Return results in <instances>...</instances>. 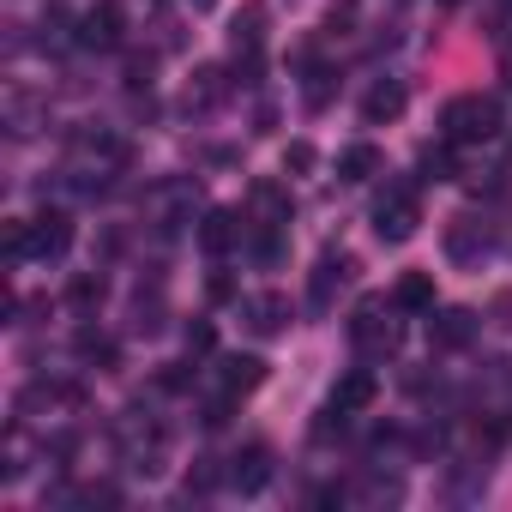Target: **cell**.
<instances>
[{"label":"cell","mask_w":512,"mask_h":512,"mask_svg":"<svg viewBox=\"0 0 512 512\" xmlns=\"http://www.w3.org/2000/svg\"><path fill=\"white\" fill-rule=\"evenodd\" d=\"M506 163H512V133H506Z\"/></svg>","instance_id":"obj_33"},{"label":"cell","mask_w":512,"mask_h":512,"mask_svg":"<svg viewBox=\"0 0 512 512\" xmlns=\"http://www.w3.org/2000/svg\"><path fill=\"white\" fill-rule=\"evenodd\" d=\"M43 127H49V97L13 85V91H7V133H13V139H31V133H43Z\"/></svg>","instance_id":"obj_9"},{"label":"cell","mask_w":512,"mask_h":512,"mask_svg":"<svg viewBox=\"0 0 512 512\" xmlns=\"http://www.w3.org/2000/svg\"><path fill=\"white\" fill-rule=\"evenodd\" d=\"M500 85H506V91H512V49H506V55H500Z\"/></svg>","instance_id":"obj_32"},{"label":"cell","mask_w":512,"mask_h":512,"mask_svg":"<svg viewBox=\"0 0 512 512\" xmlns=\"http://www.w3.org/2000/svg\"><path fill=\"white\" fill-rule=\"evenodd\" d=\"M223 482H229L235 494H260V488L272 482V446H260V440L241 446V452L223 464Z\"/></svg>","instance_id":"obj_5"},{"label":"cell","mask_w":512,"mask_h":512,"mask_svg":"<svg viewBox=\"0 0 512 512\" xmlns=\"http://www.w3.org/2000/svg\"><path fill=\"white\" fill-rule=\"evenodd\" d=\"M67 247H73V217L67 211L31 217V260H67Z\"/></svg>","instance_id":"obj_8"},{"label":"cell","mask_w":512,"mask_h":512,"mask_svg":"<svg viewBox=\"0 0 512 512\" xmlns=\"http://www.w3.org/2000/svg\"><path fill=\"white\" fill-rule=\"evenodd\" d=\"M103 290H109V284H103V272H79V278L67 284V302H73V308H97V302H103Z\"/></svg>","instance_id":"obj_25"},{"label":"cell","mask_w":512,"mask_h":512,"mask_svg":"<svg viewBox=\"0 0 512 512\" xmlns=\"http://www.w3.org/2000/svg\"><path fill=\"white\" fill-rule=\"evenodd\" d=\"M404 103H410V91H404L398 79H380V85L362 97V121H368V127H386V121L404 115Z\"/></svg>","instance_id":"obj_17"},{"label":"cell","mask_w":512,"mask_h":512,"mask_svg":"<svg viewBox=\"0 0 512 512\" xmlns=\"http://www.w3.org/2000/svg\"><path fill=\"white\" fill-rule=\"evenodd\" d=\"M235 241H241V217H235L229 205H211V211L199 217V247L211 253V260H223Z\"/></svg>","instance_id":"obj_13"},{"label":"cell","mask_w":512,"mask_h":512,"mask_svg":"<svg viewBox=\"0 0 512 512\" xmlns=\"http://www.w3.org/2000/svg\"><path fill=\"white\" fill-rule=\"evenodd\" d=\"M356 494H362V500H374V506H380V500H404V482H398V476H380V470H368V476H362V488H356Z\"/></svg>","instance_id":"obj_26"},{"label":"cell","mask_w":512,"mask_h":512,"mask_svg":"<svg viewBox=\"0 0 512 512\" xmlns=\"http://www.w3.org/2000/svg\"><path fill=\"white\" fill-rule=\"evenodd\" d=\"M332 91H338V73H332V67H314L302 97H308V109H326V103H332Z\"/></svg>","instance_id":"obj_27"},{"label":"cell","mask_w":512,"mask_h":512,"mask_svg":"<svg viewBox=\"0 0 512 512\" xmlns=\"http://www.w3.org/2000/svg\"><path fill=\"white\" fill-rule=\"evenodd\" d=\"M211 344H217L211 320H193V326H187V356H211Z\"/></svg>","instance_id":"obj_30"},{"label":"cell","mask_w":512,"mask_h":512,"mask_svg":"<svg viewBox=\"0 0 512 512\" xmlns=\"http://www.w3.org/2000/svg\"><path fill=\"white\" fill-rule=\"evenodd\" d=\"M73 350H79V362H91V368H115V362H121L115 338H103V332H79Z\"/></svg>","instance_id":"obj_23"},{"label":"cell","mask_w":512,"mask_h":512,"mask_svg":"<svg viewBox=\"0 0 512 512\" xmlns=\"http://www.w3.org/2000/svg\"><path fill=\"white\" fill-rule=\"evenodd\" d=\"M506 127V109L494 103V97H452L446 109H440V133L452 139V145H482V139H494Z\"/></svg>","instance_id":"obj_2"},{"label":"cell","mask_w":512,"mask_h":512,"mask_svg":"<svg viewBox=\"0 0 512 512\" xmlns=\"http://www.w3.org/2000/svg\"><path fill=\"white\" fill-rule=\"evenodd\" d=\"M127 332H133V338H157V332H163V296H151V302L133 296V308H127Z\"/></svg>","instance_id":"obj_22"},{"label":"cell","mask_w":512,"mask_h":512,"mask_svg":"<svg viewBox=\"0 0 512 512\" xmlns=\"http://www.w3.org/2000/svg\"><path fill=\"white\" fill-rule=\"evenodd\" d=\"M314 163H320V157H314V145H308V139H296V145L284 151V169H296V175H308Z\"/></svg>","instance_id":"obj_31"},{"label":"cell","mask_w":512,"mask_h":512,"mask_svg":"<svg viewBox=\"0 0 512 512\" xmlns=\"http://www.w3.org/2000/svg\"><path fill=\"white\" fill-rule=\"evenodd\" d=\"M7 260H31V223H7Z\"/></svg>","instance_id":"obj_29"},{"label":"cell","mask_w":512,"mask_h":512,"mask_svg":"<svg viewBox=\"0 0 512 512\" xmlns=\"http://www.w3.org/2000/svg\"><path fill=\"white\" fill-rule=\"evenodd\" d=\"M446 7H452V0H446Z\"/></svg>","instance_id":"obj_34"},{"label":"cell","mask_w":512,"mask_h":512,"mask_svg":"<svg viewBox=\"0 0 512 512\" xmlns=\"http://www.w3.org/2000/svg\"><path fill=\"white\" fill-rule=\"evenodd\" d=\"M241 320H247V332L253 338H278V332H290V296L284 290H253V296H241Z\"/></svg>","instance_id":"obj_4"},{"label":"cell","mask_w":512,"mask_h":512,"mask_svg":"<svg viewBox=\"0 0 512 512\" xmlns=\"http://www.w3.org/2000/svg\"><path fill=\"white\" fill-rule=\"evenodd\" d=\"M217 482H223V470H217V464H211V458H199V464H193V470H187V494H199V500H205V494H211V488H217Z\"/></svg>","instance_id":"obj_28"},{"label":"cell","mask_w":512,"mask_h":512,"mask_svg":"<svg viewBox=\"0 0 512 512\" xmlns=\"http://www.w3.org/2000/svg\"><path fill=\"white\" fill-rule=\"evenodd\" d=\"M253 205H260V223H290V199H284L272 181L253 187Z\"/></svg>","instance_id":"obj_24"},{"label":"cell","mask_w":512,"mask_h":512,"mask_svg":"<svg viewBox=\"0 0 512 512\" xmlns=\"http://www.w3.org/2000/svg\"><path fill=\"white\" fill-rule=\"evenodd\" d=\"M488 247H494V235H488V223H476L470 211L446 223V260H452V266H482Z\"/></svg>","instance_id":"obj_6"},{"label":"cell","mask_w":512,"mask_h":512,"mask_svg":"<svg viewBox=\"0 0 512 512\" xmlns=\"http://www.w3.org/2000/svg\"><path fill=\"white\" fill-rule=\"evenodd\" d=\"M350 278H356V260H350V253H326V260L314 266V290H308L314 314H332V296H338Z\"/></svg>","instance_id":"obj_11"},{"label":"cell","mask_w":512,"mask_h":512,"mask_svg":"<svg viewBox=\"0 0 512 512\" xmlns=\"http://www.w3.org/2000/svg\"><path fill=\"white\" fill-rule=\"evenodd\" d=\"M229 91H235V73H229V67H199V73L187 79V109L205 115V109H217Z\"/></svg>","instance_id":"obj_14"},{"label":"cell","mask_w":512,"mask_h":512,"mask_svg":"<svg viewBox=\"0 0 512 512\" xmlns=\"http://www.w3.org/2000/svg\"><path fill=\"white\" fill-rule=\"evenodd\" d=\"M416 223H422V199H416V187H410V181H392V187L374 199V235L398 247V241L416 235Z\"/></svg>","instance_id":"obj_3"},{"label":"cell","mask_w":512,"mask_h":512,"mask_svg":"<svg viewBox=\"0 0 512 512\" xmlns=\"http://www.w3.org/2000/svg\"><path fill=\"white\" fill-rule=\"evenodd\" d=\"M193 199H199L193 181H163V187H151V217H157V229H181V223L193 217Z\"/></svg>","instance_id":"obj_10"},{"label":"cell","mask_w":512,"mask_h":512,"mask_svg":"<svg viewBox=\"0 0 512 512\" xmlns=\"http://www.w3.org/2000/svg\"><path fill=\"white\" fill-rule=\"evenodd\" d=\"M85 404V386L79 380H37V386H25L19 392V416H37V410H79Z\"/></svg>","instance_id":"obj_7"},{"label":"cell","mask_w":512,"mask_h":512,"mask_svg":"<svg viewBox=\"0 0 512 512\" xmlns=\"http://www.w3.org/2000/svg\"><path fill=\"white\" fill-rule=\"evenodd\" d=\"M470 338H476V314L470 308H440V314L428 308V344L434 350H464Z\"/></svg>","instance_id":"obj_12"},{"label":"cell","mask_w":512,"mask_h":512,"mask_svg":"<svg viewBox=\"0 0 512 512\" xmlns=\"http://www.w3.org/2000/svg\"><path fill=\"white\" fill-rule=\"evenodd\" d=\"M416 175H422V181H452V175H458V157H452V139H446V133L416 151Z\"/></svg>","instance_id":"obj_18"},{"label":"cell","mask_w":512,"mask_h":512,"mask_svg":"<svg viewBox=\"0 0 512 512\" xmlns=\"http://www.w3.org/2000/svg\"><path fill=\"white\" fill-rule=\"evenodd\" d=\"M260 380H266V362L260 356H223V386L229 392H253Z\"/></svg>","instance_id":"obj_21"},{"label":"cell","mask_w":512,"mask_h":512,"mask_svg":"<svg viewBox=\"0 0 512 512\" xmlns=\"http://www.w3.org/2000/svg\"><path fill=\"white\" fill-rule=\"evenodd\" d=\"M380 169H386V157H380L374 145H350V151L338 157V175H344V181H374Z\"/></svg>","instance_id":"obj_20"},{"label":"cell","mask_w":512,"mask_h":512,"mask_svg":"<svg viewBox=\"0 0 512 512\" xmlns=\"http://www.w3.org/2000/svg\"><path fill=\"white\" fill-rule=\"evenodd\" d=\"M79 43L85 49H121V7H91L85 19H79Z\"/></svg>","instance_id":"obj_16"},{"label":"cell","mask_w":512,"mask_h":512,"mask_svg":"<svg viewBox=\"0 0 512 512\" xmlns=\"http://www.w3.org/2000/svg\"><path fill=\"white\" fill-rule=\"evenodd\" d=\"M392 314H398V302H386V296H362V302H356L350 344H356L368 362H386V356H398V344H404V326H398Z\"/></svg>","instance_id":"obj_1"},{"label":"cell","mask_w":512,"mask_h":512,"mask_svg":"<svg viewBox=\"0 0 512 512\" xmlns=\"http://www.w3.org/2000/svg\"><path fill=\"white\" fill-rule=\"evenodd\" d=\"M392 302H398V314H428L434 308V278L428 272H404L398 290H392Z\"/></svg>","instance_id":"obj_19"},{"label":"cell","mask_w":512,"mask_h":512,"mask_svg":"<svg viewBox=\"0 0 512 512\" xmlns=\"http://www.w3.org/2000/svg\"><path fill=\"white\" fill-rule=\"evenodd\" d=\"M374 398H380V380H374V368H350V374L332 386V404H338L344 416H362Z\"/></svg>","instance_id":"obj_15"}]
</instances>
